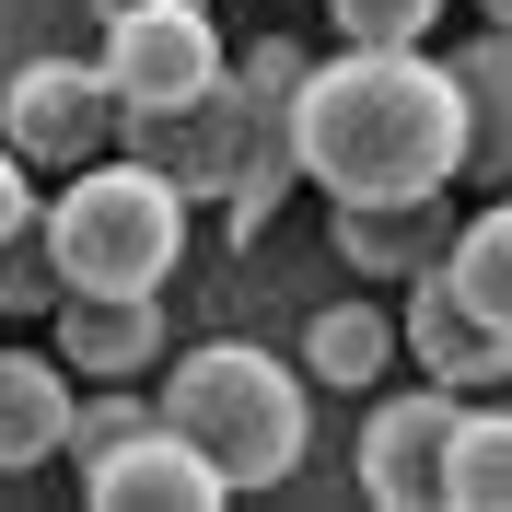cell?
<instances>
[{"instance_id": "obj_14", "label": "cell", "mask_w": 512, "mask_h": 512, "mask_svg": "<svg viewBox=\"0 0 512 512\" xmlns=\"http://www.w3.org/2000/svg\"><path fill=\"white\" fill-rule=\"evenodd\" d=\"M443 512H512V408H466L454 419Z\"/></svg>"}, {"instance_id": "obj_11", "label": "cell", "mask_w": 512, "mask_h": 512, "mask_svg": "<svg viewBox=\"0 0 512 512\" xmlns=\"http://www.w3.org/2000/svg\"><path fill=\"white\" fill-rule=\"evenodd\" d=\"M70 419H82V373L59 350H0V466L70 454Z\"/></svg>"}, {"instance_id": "obj_1", "label": "cell", "mask_w": 512, "mask_h": 512, "mask_svg": "<svg viewBox=\"0 0 512 512\" xmlns=\"http://www.w3.org/2000/svg\"><path fill=\"white\" fill-rule=\"evenodd\" d=\"M303 187L326 198H443L466 175V94L431 47H338L303 70Z\"/></svg>"}, {"instance_id": "obj_4", "label": "cell", "mask_w": 512, "mask_h": 512, "mask_svg": "<svg viewBox=\"0 0 512 512\" xmlns=\"http://www.w3.org/2000/svg\"><path fill=\"white\" fill-rule=\"evenodd\" d=\"M0 140L35 175H82L128 140V94L105 82V59H24L0 82Z\"/></svg>"}, {"instance_id": "obj_9", "label": "cell", "mask_w": 512, "mask_h": 512, "mask_svg": "<svg viewBox=\"0 0 512 512\" xmlns=\"http://www.w3.org/2000/svg\"><path fill=\"white\" fill-rule=\"evenodd\" d=\"M82 489H94V512H222V501H233V478L175 431V419H152V431L117 443V454H94Z\"/></svg>"}, {"instance_id": "obj_7", "label": "cell", "mask_w": 512, "mask_h": 512, "mask_svg": "<svg viewBox=\"0 0 512 512\" xmlns=\"http://www.w3.org/2000/svg\"><path fill=\"white\" fill-rule=\"evenodd\" d=\"M396 326H408V361H419L431 384H454V396H489V384L512 373V326L489 315V303H466L454 268H419Z\"/></svg>"}, {"instance_id": "obj_18", "label": "cell", "mask_w": 512, "mask_h": 512, "mask_svg": "<svg viewBox=\"0 0 512 512\" xmlns=\"http://www.w3.org/2000/svg\"><path fill=\"white\" fill-rule=\"evenodd\" d=\"M35 222H47V198H35V163L0 140V245H24Z\"/></svg>"}, {"instance_id": "obj_3", "label": "cell", "mask_w": 512, "mask_h": 512, "mask_svg": "<svg viewBox=\"0 0 512 512\" xmlns=\"http://www.w3.org/2000/svg\"><path fill=\"white\" fill-rule=\"evenodd\" d=\"M187 210L198 198L140 152H105L82 175H59L47 198V256H59V291H163L187 268Z\"/></svg>"}, {"instance_id": "obj_10", "label": "cell", "mask_w": 512, "mask_h": 512, "mask_svg": "<svg viewBox=\"0 0 512 512\" xmlns=\"http://www.w3.org/2000/svg\"><path fill=\"white\" fill-rule=\"evenodd\" d=\"M443 198H338V268H361V280H419V268H443L454 256V210Z\"/></svg>"}, {"instance_id": "obj_19", "label": "cell", "mask_w": 512, "mask_h": 512, "mask_svg": "<svg viewBox=\"0 0 512 512\" xmlns=\"http://www.w3.org/2000/svg\"><path fill=\"white\" fill-rule=\"evenodd\" d=\"M478 12H489V24H501V35H512V0H478Z\"/></svg>"}, {"instance_id": "obj_20", "label": "cell", "mask_w": 512, "mask_h": 512, "mask_svg": "<svg viewBox=\"0 0 512 512\" xmlns=\"http://www.w3.org/2000/svg\"><path fill=\"white\" fill-rule=\"evenodd\" d=\"M94 12H140V0H94Z\"/></svg>"}, {"instance_id": "obj_5", "label": "cell", "mask_w": 512, "mask_h": 512, "mask_svg": "<svg viewBox=\"0 0 512 512\" xmlns=\"http://www.w3.org/2000/svg\"><path fill=\"white\" fill-rule=\"evenodd\" d=\"M105 82L128 105H198L210 82L233 70L222 24H210V0H140V12H105Z\"/></svg>"}, {"instance_id": "obj_15", "label": "cell", "mask_w": 512, "mask_h": 512, "mask_svg": "<svg viewBox=\"0 0 512 512\" xmlns=\"http://www.w3.org/2000/svg\"><path fill=\"white\" fill-rule=\"evenodd\" d=\"M454 280H466V303H489V315L512 326V187L489 198L478 222H454V256H443Z\"/></svg>"}, {"instance_id": "obj_6", "label": "cell", "mask_w": 512, "mask_h": 512, "mask_svg": "<svg viewBox=\"0 0 512 512\" xmlns=\"http://www.w3.org/2000/svg\"><path fill=\"white\" fill-rule=\"evenodd\" d=\"M454 419H466V396L431 384V373H419L408 396H373V419H361V501L373 512H443Z\"/></svg>"}, {"instance_id": "obj_17", "label": "cell", "mask_w": 512, "mask_h": 512, "mask_svg": "<svg viewBox=\"0 0 512 512\" xmlns=\"http://www.w3.org/2000/svg\"><path fill=\"white\" fill-rule=\"evenodd\" d=\"M326 24H338V47H419L443 24V0H326Z\"/></svg>"}, {"instance_id": "obj_13", "label": "cell", "mask_w": 512, "mask_h": 512, "mask_svg": "<svg viewBox=\"0 0 512 512\" xmlns=\"http://www.w3.org/2000/svg\"><path fill=\"white\" fill-rule=\"evenodd\" d=\"M396 350H408V326L373 315V303H326V315L303 326V373H315V384H350V396H361V384H384V361H396Z\"/></svg>"}, {"instance_id": "obj_12", "label": "cell", "mask_w": 512, "mask_h": 512, "mask_svg": "<svg viewBox=\"0 0 512 512\" xmlns=\"http://www.w3.org/2000/svg\"><path fill=\"white\" fill-rule=\"evenodd\" d=\"M454 94H466V175L512 187V35L501 24L478 47H454Z\"/></svg>"}, {"instance_id": "obj_8", "label": "cell", "mask_w": 512, "mask_h": 512, "mask_svg": "<svg viewBox=\"0 0 512 512\" xmlns=\"http://www.w3.org/2000/svg\"><path fill=\"white\" fill-rule=\"evenodd\" d=\"M47 350L82 384H152L163 373V291H59Z\"/></svg>"}, {"instance_id": "obj_16", "label": "cell", "mask_w": 512, "mask_h": 512, "mask_svg": "<svg viewBox=\"0 0 512 512\" xmlns=\"http://www.w3.org/2000/svg\"><path fill=\"white\" fill-rule=\"evenodd\" d=\"M152 419H163V384H82V419H70V454L94 466V454L140 443Z\"/></svg>"}, {"instance_id": "obj_2", "label": "cell", "mask_w": 512, "mask_h": 512, "mask_svg": "<svg viewBox=\"0 0 512 512\" xmlns=\"http://www.w3.org/2000/svg\"><path fill=\"white\" fill-rule=\"evenodd\" d=\"M303 384H315L303 361H268L256 338H198L163 373V419L233 478V501H256V489H280L303 466V443H315V396Z\"/></svg>"}]
</instances>
